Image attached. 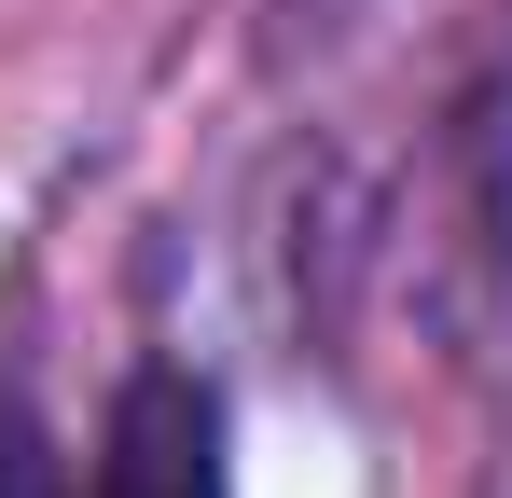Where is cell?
Listing matches in <instances>:
<instances>
[{
  "label": "cell",
  "instance_id": "6da1fadb",
  "mask_svg": "<svg viewBox=\"0 0 512 498\" xmlns=\"http://www.w3.org/2000/svg\"><path fill=\"white\" fill-rule=\"evenodd\" d=\"M84 498H236V429H222V388L194 360H139L111 388V429H97V485Z\"/></svg>",
  "mask_w": 512,
  "mask_h": 498
},
{
  "label": "cell",
  "instance_id": "7a4b0ae2",
  "mask_svg": "<svg viewBox=\"0 0 512 498\" xmlns=\"http://www.w3.org/2000/svg\"><path fill=\"white\" fill-rule=\"evenodd\" d=\"M471 166H485V236L512 249V56H499V83L471 97Z\"/></svg>",
  "mask_w": 512,
  "mask_h": 498
},
{
  "label": "cell",
  "instance_id": "3957f363",
  "mask_svg": "<svg viewBox=\"0 0 512 498\" xmlns=\"http://www.w3.org/2000/svg\"><path fill=\"white\" fill-rule=\"evenodd\" d=\"M0 498H70V457L28 402H0Z\"/></svg>",
  "mask_w": 512,
  "mask_h": 498
}]
</instances>
